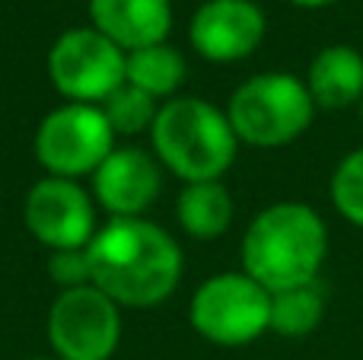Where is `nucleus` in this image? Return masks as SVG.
I'll return each instance as SVG.
<instances>
[{
    "instance_id": "20",
    "label": "nucleus",
    "mask_w": 363,
    "mask_h": 360,
    "mask_svg": "<svg viewBox=\"0 0 363 360\" xmlns=\"http://www.w3.org/2000/svg\"><path fill=\"white\" fill-rule=\"evenodd\" d=\"M287 4L303 6V10H325V6H335V4H341V0H287Z\"/></svg>"
},
{
    "instance_id": "15",
    "label": "nucleus",
    "mask_w": 363,
    "mask_h": 360,
    "mask_svg": "<svg viewBox=\"0 0 363 360\" xmlns=\"http://www.w3.org/2000/svg\"><path fill=\"white\" fill-rule=\"evenodd\" d=\"M188 77V64L182 57L179 48L160 42L150 48H138L128 51L125 57V83L144 89L153 99H172L179 93V86Z\"/></svg>"
},
{
    "instance_id": "21",
    "label": "nucleus",
    "mask_w": 363,
    "mask_h": 360,
    "mask_svg": "<svg viewBox=\"0 0 363 360\" xmlns=\"http://www.w3.org/2000/svg\"><path fill=\"white\" fill-rule=\"evenodd\" d=\"M32 360H57V357H32Z\"/></svg>"
},
{
    "instance_id": "13",
    "label": "nucleus",
    "mask_w": 363,
    "mask_h": 360,
    "mask_svg": "<svg viewBox=\"0 0 363 360\" xmlns=\"http://www.w3.org/2000/svg\"><path fill=\"white\" fill-rule=\"evenodd\" d=\"M303 80H306V89L319 112L354 108L363 99V55L345 42L325 45L309 61Z\"/></svg>"
},
{
    "instance_id": "16",
    "label": "nucleus",
    "mask_w": 363,
    "mask_h": 360,
    "mask_svg": "<svg viewBox=\"0 0 363 360\" xmlns=\"http://www.w3.org/2000/svg\"><path fill=\"white\" fill-rule=\"evenodd\" d=\"M325 319V293L319 281L271 293V332L281 338H309Z\"/></svg>"
},
{
    "instance_id": "17",
    "label": "nucleus",
    "mask_w": 363,
    "mask_h": 360,
    "mask_svg": "<svg viewBox=\"0 0 363 360\" xmlns=\"http://www.w3.org/2000/svg\"><path fill=\"white\" fill-rule=\"evenodd\" d=\"M102 112H106L108 125H112L115 137L118 134H125V137H134V134H144L153 128V121H157V99L153 96H147L144 89L131 86V83H121L118 89H115L112 96H108L106 102H102Z\"/></svg>"
},
{
    "instance_id": "22",
    "label": "nucleus",
    "mask_w": 363,
    "mask_h": 360,
    "mask_svg": "<svg viewBox=\"0 0 363 360\" xmlns=\"http://www.w3.org/2000/svg\"><path fill=\"white\" fill-rule=\"evenodd\" d=\"M357 108H360V121H363V99H360V106H357Z\"/></svg>"
},
{
    "instance_id": "12",
    "label": "nucleus",
    "mask_w": 363,
    "mask_h": 360,
    "mask_svg": "<svg viewBox=\"0 0 363 360\" xmlns=\"http://www.w3.org/2000/svg\"><path fill=\"white\" fill-rule=\"evenodd\" d=\"M89 19L128 55L169 38L172 0H89Z\"/></svg>"
},
{
    "instance_id": "14",
    "label": "nucleus",
    "mask_w": 363,
    "mask_h": 360,
    "mask_svg": "<svg viewBox=\"0 0 363 360\" xmlns=\"http://www.w3.org/2000/svg\"><path fill=\"white\" fill-rule=\"evenodd\" d=\"M176 217L194 240H220L233 223V195L223 182H188L179 191Z\"/></svg>"
},
{
    "instance_id": "18",
    "label": "nucleus",
    "mask_w": 363,
    "mask_h": 360,
    "mask_svg": "<svg viewBox=\"0 0 363 360\" xmlns=\"http://www.w3.org/2000/svg\"><path fill=\"white\" fill-rule=\"evenodd\" d=\"M328 198H332V208L351 227L363 230V147L351 150L335 166L328 179Z\"/></svg>"
},
{
    "instance_id": "10",
    "label": "nucleus",
    "mask_w": 363,
    "mask_h": 360,
    "mask_svg": "<svg viewBox=\"0 0 363 360\" xmlns=\"http://www.w3.org/2000/svg\"><path fill=\"white\" fill-rule=\"evenodd\" d=\"M268 19L255 0H204L194 10L188 38L204 61L236 64L252 57L264 42Z\"/></svg>"
},
{
    "instance_id": "5",
    "label": "nucleus",
    "mask_w": 363,
    "mask_h": 360,
    "mask_svg": "<svg viewBox=\"0 0 363 360\" xmlns=\"http://www.w3.org/2000/svg\"><path fill=\"white\" fill-rule=\"evenodd\" d=\"M188 322L204 342L242 348L271 332V293L245 271H220L194 291Z\"/></svg>"
},
{
    "instance_id": "6",
    "label": "nucleus",
    "mask_w": 363,
    "mask_h": 360,
    "mask_svg": "<svg viewBox=\"0 0 363 360\" xmlns=\"http://www.w3.org/2000/svg\"><path fill=\"white\" fill-rule=\"evenodd\" d=\"M115 150V131L106 112L86 102H67L42 118L35 131V159L57 179L93 176Z\"/></svg>"
},
{
    "instance_id": "4",
    "label": "nucleus",
    "mask_w": 363,
    "mask_h": 360,
    "mask_svg": "<svg viewBox=\"0 0 363 360\" xmlns=\"http://www.w3.org/2000/svg\"><path fill=\"white\" fill-rule=\"evenodd\" d=\"M315 102L306 89V80L287 70H264L249 77L233 89L226 102V118L236 131L239 144L277 150L313 128Z\"/></svg>"
},
{
    "instance_id": "1",
    "label": "nucleus",
    "mask_w": 363,
    "mask_h": 360,
    "mask_svg": "<svg viewBox=\"0 0 363 360\" xmlns=\"http://www.w3.org/2000/svg\"><path fill=\"white\" fill-rule=\"evenodd\" d=\"M93 287L118 306H160L182 281V249L160 223L144 217H112L86 246Z\"/></svg>"
},
{
    "instance_id": "7",
    "label": "nucleus",
    "mask_w": 363,
    "mask_h": 360,
    "mask_svg": "<svg viewBox=\"0 0 363 360\" xmlns=\"http://www.w3.org/2000/svg\"><path fill=\"white\" fill-rule=\"evenodd\" d=\"M125 57L93 26L67 29L48 51V77L64 99L102 106L125 83Z\"/></svg>"
},
{
    "instance_id": "9",
    "label": "nucleus",
    "mask_w": 363,
    "mask_h": 360,
    "mask_svg": "<svg viewBox=\"0 0 363 360\" xmlns=\"http://www.w3.org/2000/svg\"><path fill=\"white\" fill-rule=\"evenodd\" d=\"M23 220L26 230L51 252L86 249L96 236V204L74 179L48 176L29 189Z\"/></svg>"
},
{
    "instance_id": "3",
    "label": "nucleus",
    "mask_w": 363,
    "mask_h": 360,
    "mask_svg": "<svg viewBox=\"0 0 363 360\" xmlns=\"http://www.w3.org/2000/svg\"><path fill=\"white\" fill-rule=\"evenodd\" d=\"M160 166L182 182H217L230 172L239 153V137L223 108L201 96H172L160 106L150 128Z\"/></svg>"
},
{
    "instance_id": "11",
    "label": "nucleus",
    "mask_w": 363,
    "mask_h": 360,
    "mask_svg": "<svg viewBox=\"0 0 363 360\" xmlns=\"http://www.w3.org/2000/svg\"><path fill=\"white\" fill-rule=\"evenodd\" d=\"M93 191L112 217H144L163 191V166L140 147H115L93 172Z\"/></svg>"
},
{
    "instance_id": "19",
    "label": "nucleus",
    "mask_w": 363,
    "mask_h": 360,
    "mask_svg": "<svg viewBox=\"0 0 363 360\" xmlns=\"http://www.w3.org/2000/svg\"><path fill=\"white\" fill-rule=\"evenodd\" d=\"M48 274L55 278L57 287H64V291L93 284V268H89L86 249H61V252H51Z\"/></svg>"
},
{
    "instance_id": "2",
    "label": "nucleus",
    "mask_w": 363,
    "mask_h": 360,
    "mask_svg": "<svg viewBox=\"0 0 363 360\" xmlns=\"http://www.w3.org/2000/svg\"><path fill=\"white\" fill-rule=\"evenodd\" d=\"M328 259V227L306 201H274L242 233V271L268 293L315 284Z\"/></svg>"
},
{
    "instance_id": "8",
    "label": "nucleus",
    "mask_w": 363,
    "mask_h": 360,
    "mask_svg": "<svg viewBox=\"0 0 363 360\" xmlns=\"http://www.w3.org/2000/svg\"><path fill=\"white\" fill-rule=\"evenodd\" d=\"M48 342L57 360H108L121 342V306L93 284L61 291L48 313Z\"/></svg>"
}]
</instances>
